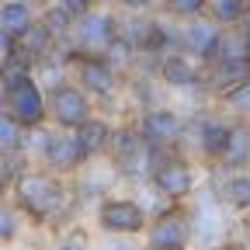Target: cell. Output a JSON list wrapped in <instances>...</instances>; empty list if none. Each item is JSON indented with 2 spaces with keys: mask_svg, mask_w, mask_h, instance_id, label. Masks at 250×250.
<instances>
[{
  "mask_svg": "<svg viewBox=\"0 0 250 250\" xmlns=\"http://www.w3.org/2000/svg\"><path fill=\"white\" fill-rule=\"evenodd\" d=\"M115 39H118V14H111V11H104V7H87L83 14L73 18V28H70V52L104 56Z\"/></svg>",
  "mask_w": 250,
  "mask_h": 250,
  "instance_id": "obj_1",
  "label": "cell"
},
{
  "mask_svg": "<svg viewBox=\"0 0 250 250\" xmlns=\"http://www.w3.org/2000/svg\"><path fill=\"white\" fill-rule=\"evenodd\" d=\"M14 195L21 202V208L28 215H35V219H49L62 198H66V191H62V184L52 177V174H42V170H28L14 181Z\"/></svg>",
  "mask_w": 250,
  "mask_h": 250,
  "instance_id": "obj_2",
  "label": "cell"
},
{
  "mask_svg": "<svg viewBox=\"0 0 250 250\" xmlns=\"http://www.w3.org/2000/svg\"><path fill=\"white\" fill-rule=\"evenodd\" d=\"M94 115L90 94L80 83H56L49 90V118L56 122V129H80V125Z\"/></svg>",
  "mask_w": 250,
  "mask_h": 250,
  "instance_id": "obj_3",
  "label": "cell"
},
{
  "mask_svg": "<svg viewBox=\"0 0 250 250\" xmlns=\"http://www.w3.org/2000/svg\"><path fill=\"white\" fill-rule=\"evenodd\" d=\"M73 59V73L77 83L90 94V98H111L118 87V66L108 56H87V52H66Z\"/></svg>",
  "mask_w": 250,
  "mask_h": 250,
  "instance_id": "obj_4",
  "label": "cell"
},
{
  "mask_svg": "<svg viewBox=\"0 0 250 250\" xmlns=\"http://www.w3.org/2000/svg\"><path fill=\"white\" fill-rule=\"evenodd\" d=\"M219 42H223V24L212 21L208 14L188 18L181 24V49L198 62H212L219 52Z\"/></svg>",
  "mask_w": 250,
  "mask_h": 250,
  "instance_id": "obj_5",
  "label": "cell"
},
{
  "mask_svg": "<svg viewBox=\"0 0 250 250\" xmlns=\"http://www.w3.org/2000/svg\"><path fill=\"white\" fill-rule=\"evenodd\" d=\"M149 177H153L156 191L167 195V198H174V202L184 198V195H191V188H195L191 167H188L181 156H160V146H156V164H153Z\"/></svg>",
  "mask_w": 250,
  "mask_h": 250,
  "instance_id": "obj_6",
  "label": "cell"
},
{
  "mask_svg": "<svg viewBox=\"0 0 250 250\" xmlns=\"http://www.w3.org/2000/svg\"><path fill=\"white\" fill-rule=\"evenodd\" d=\"M156 73H160V80L174 90H191L205 80V70L198 66V59H191L184 49H170L160 56V62H156Z\"/></svg>",
  "mask_w": 250,
  "mask_h": 250,
  "instance_id": "obj_7",
  "label": "cell"
},
{
  "mask_svg": "<svg viewBox=\"0 0 250 250\" xmlns=\"http://www.w3.org/2000/svg\"><path fill=\"white\" fill-rule=\"evenodd\" d=\"M136 129L143 132V139H146L149 146H160V149H164V146H170V143L181 139L184 118H181L177 111H170V108H146Z\"/></svg>",
  "mask_w": 250,
  "mask_h": 250,
  "instance_id": "obj_8",
  "label": "cell"
},
{
  "mask_svg": "<svg viewBox=\"0 0 250 250\" xmlns=\"http://www.w3.org/2000/svg\"><path fill=\"white\" fill-rule=\"evenodd\" d=\"M98 223H101V229L125 236V233H139V229H143L146 212H143L139 202H129V198H108V202L98 208Z\"/></svg>",
  "mask_w": 250,
  "mask_h": 250,
  "instance_id": "obj_9",
  "label": "cell"
},
{
  "mask_svg": "<svg viewBox=\"0 0 250 250\" xmlns=\"http://www.w3.org/2000/svg\"><path fill=\"white\" fill-rule=\"evenodd\" d=\"M188 240H191V226H188V215L177 208L164 212L149 226V247H156V250H184Z\"/></svg>",
  "mask_w": 250,
  "mask_h": 250,
  "instance_id": "obj_10",
  "label": "cell"
},
{
  "mask_svg": "<svg viewBox=\"0 0 250 250\" xmlns=\"http://www.w3.org/2000/svg\"><path fill=\"white\" fill-rule=\"evenodd\" d=\"M42 156H45V164L56 167V170H73L83 164V153L77 146V136L73 129H56L45 136V146H42Z\"/></svg>",
  "mask_w": 250,
  "mask_h": 250,
  "instance_id": "obj_11",
  "label": "cell"
},
{
  "mask_svg": "<svg viewBox=\"0 0 250 250\" xmlns=\"http://www.w3.org/2000/svg\"><path fill=\"white\" fill-rule=\"evenodd\" d=\"M56 45H59V39L49 31V24L39 18V21L31 24L21 39H18V59H24L28 66H35L39 59H45V56H52V52H56Z\"/></svg>",
  "mask_w": 250,
  "mask_h": 250,
  "instance_id": "obj_12",
  "label": "cell"
},
{
  "mask_svg": "<svg viewBox=\"0 0 250 250\" xmlns=\"http://www.w3.org/2000/svg\"><path fill=\"white\" fill-rule=\"evenodd\" d=\"M111 125L104 122V118H98V115H90L80 129H73V136H77V146H80V153H83V164L87 160H94L98 153H104L108 146H111Z\"/></svg>",
  "mask_w": 250,
  "mask_h": 250,
  "instance_id": "obj_13",
  "label": "cell"
},
{
  "mask_svg": "<svg viewBox=\"0 0 250 250\" xmlns=\"http://www.w3.org/2000/svg\"><path fill=\"white\" fill-rule=\"evenodd\" d=\"M35 21H39V11H35V4H28V0H4V4H0V28L14 39H21Z\"/></svg>",
  "mask_w": 250,
  "mask_h": 250,
  "instance_id": "obj_14",
  "label": "cell"
},
{
  "mask_svg": "<svg viewBox=\"0 0 250 250\" xmlns=\"http://www.w3.org/2000/svg\"><path fill=\"white\" fill-rule=\"evenodd\" d=\"M219 164L229 170L250 167V122H236L229 129V139H226V149L219 156Z\"/></svg>",
  "mask_w": 250,
  "mask_h": 250,
  "instance_id": "obj_15",
  "label": "cell"
},
{
  "mask_svg": "<svg viewBox=\"0 0 250 250\" xmlns=\"http://www.w3.org/2000/svg\"><path fill=\"white\" fill-rule=\"evenodd\" d=\"M229 129L233 125L219 122V118H202L198 122V149L208 156V160H219L226 149V139H229Z\"/></svg>",
  "mask_w": 250,
  "mask_h": 250,
  "instance_id": "obj_16",
  "label": "cell"
},
{
  "mask_svg": "<svg viewBox=\"0 0 250 250\" xmlns=\"http://www.w3.org/2000/svg\"><path fill=\"white\" fill-rule=\"evenodd\" d=\"M205 14H208L212 21H219L223 28H233V24H240L243 14H247V0H208Z\"/></svg>",
  "mask_w": 250,
  "mask_h": 250,
  "instance_id": "obj_17",
  "label": "cell"
},
{
  "mask_svg": "<svg viewBox=\"0 0 250 250\" xmlns=\"http://www.w3.org/2000/svg\"><path fill=\"white\" fill-rule=\"evenodd\" d=\"M24 125L11 115V111H0V153H18L21 146H24Z\"/></svg>",
  "mask_w": 250,
  "mask_h": 250,
  "instance_id": "obj_18",
  "label": "cell"
},
{
  "mask_svg": "<svg viewBox=\"0 0 250 250\" xmlns=\"http://www.w3.org/2000/svg\"><path fill=\"white\" fill-rule=\"evenodd\" d=\"M226 198H229V205H236V208H250V167L229 174V181H226Z\"/></svg>",
  "mask_w": 250,
  "mask_h": 250,
  "instance_id": "obj_19",
  "label": "cell"
},
{
  "mask_svg": "<svg viewBox=\"0 0 250 250\" xmlns=\"http://www.w3.org/2000/svg\"><path fill=\"white\" fill-rule=\"evenodd\" d=\"M205 7H208V0H164V11L177 21L198 18V14H205Z\"/></svg>",
  "mask_w": 250,
  "mask_h": 250,
  "instance_id": "obj_20",
  "label": "cell"
},
{
  "mask_svg": "<svg viewBox=\"0 0 250 250\" xmlns=\"http://www.w3.org/2000/svg\"><path fill=\"white\" fill-rule=\"evenodd\" d=\"M223 104H226L229 111H236V115H250V77L223 94Z\"/></svg>",
  "mask_w": 250,
  "mask_h": 250,
  "instance_id": "obj_21",
  "label": "cell"
},
{
  "mask_svg": "<svg viewBox=\"0 0 250 250\" xmlns=\"http://www.w3.org/2000/svg\"><path fill=\"white\" fill-rule=\"evenodd\" d=\"M14 56H18V39H14V35H7V31L0 28V70H4Z\"/></svg>",
  "mask_w": 250,
  "mask_h": 250,
  "instance_id": "obj_22",
  "label": "cell"
},
{
  "mask_svg": "<svg viewBox=\"0 0 250 250\" xmlns=\"http://www.w3.org/2000/svg\"><path fill=\"white\" fill-rule=\"evenodd\" d=\"M14 236V212L0 205V240H11Z\"/></svg>",
  "mask_w": 250,
  "mask_h": 250,
  "instance_id": "obj_23",
  "label": "cell"
},
{
  "mask_svg": "<svg viewBox=\"0 0 250 250\" xmlns=\"http://www.w3.org/2000/svg\"><path fill=\"white\" fill-rule=\"evenodd\" d=\"M49 4H56V7H62V11H70V14L77 18V14H83V11L90 7V0H49Z\"/></svg>",
  "mask_w": 250,
  "mask_h": 250,
  "instance_id": "obj_24",
  "label": "cell"
},
{
  "mask_svg": "<svg viewBox=\"0 0 250 250\" xmlns=\"http://www.w3.org/2000/svg\"><path fill=\"white\" fill-rule=\"evenodd\" d=\"M11 181V167H7V153H0V191H4V184Z\"/></svg>",
  "mask_w": 250,
  "mask_h": 250,
  "instance_id": "obj_25",
  "label": "cell"
},
{
  "mask_svg": "<svg viewBox=\"0 0 250 250\" xmlns=\"http://www.w3.org/2000/svg\"><path fill=\"white\" fill-rule=\"evenodd\" d=\"M118 4H122L125 11H146V7L153 4V0H118Z\"/></svg>",
  "mask_w": 250,
  "mask_h": 250,
  "instance_id": "obj_26",
  "label": "cell"
},
{
  "mask_svg": "<svg viewBox=\"0 0 250 250\" xmlns=\"http://www.w3.org/2000/svg\"><path fill=\"white\" fill-rule=\"evenodd\" d=\"M59 250H87V247H83V240H77V236H70L66 243H59Z\"/></svg>",
  "mask_w": 250,
  "mask_h": 250,
  "instance_id": "obj_27",
  "label": "cell"
},
{
  "mask_svg": "<svg viewBox=\"0 0 250 250\" xmlns=\"http://www.w3.org/2000/svg\"><path fill=\"white\" fill-rule=\"evenodd\" d=\"M4 104H7V77L0 70V111H4Z\"/></svg>",
  "mask_w": 250,
  "mask_h": 250,
  "instance_id": "obj_28",
  "label": "cell"
},
{
  "mask_svg": "<svg viewBox=\"0 0 250 250\" xmlns=\"http://www.w3.org/2000/svg\"><path fill=\"white\" fill-rule=\"evenodd\" d=\"M240 28H247V31H250V7H247V14H243V21H240Z\"/></svg>",
  "mask_w": 250,
  "mask_h": 250,
  "instance_id": "obj_29",
  "label": "cell"
},
{
  "mask_svg": "<svg viewBox=\"0 0 250 250\" xmlns=\"http://www.w3.org/2000/svg\"><path fill=\"white\" fill-rule=\"evenodd\" d=\"M215 250H247V247H236V243H226V247H215Z\"/></svg>",
  "mask_w": 250,
  "mask_h": 250,
  "instance_id": "obj_30",
  "label": "cell"
},
{
  "mask_svg": "<svg viewBox=\"0 0 250 250\" xmlns=\"http://www.w3.org/2000/svg\"><path fill=\"white\" fill-rule=\"evenodd\" d=\"M108 250H129V247H125V243H115V247H108Z\"/></svg>",
  "mask_w": 250,
  "mask_h": 250,
  "instance_id": "obj_31",
  "label": "cell"
},
{
  "mask_svg": "<svg viewBox=\"0 0 250 250\" xmlns=\"http://www.w3.org/2000/svg\"><path fill=\"white\" fill-rule=\"evenodd\" d=\"M247 59H250V31H247Z\"/></svg>",
  "mask_w": 250,
  "mask_h": 250,
  "instance_id": "obj_32",
  "label": "cell"
},
{
  "mask_svg": "<svg viewBox=\"0 0 250 250\" xmlns=\"http://www.w3.org/2000/svg\"><path fill=\"white\" fill-rule=\"evenodd\" d=\"M28 4H35V7H39V4H49V0H28Z\"/></svg>",
  "mask_w": 250,
  "mask_h": 250,
  "instance_id": "obj_33",
  "label": "cell"
},
{
  "mask_svg": "<svg viewBox=\"0 0 250 250\" xmlns=\"http://www.w3.org/2000/svg\"><path fill=\"white\" fill-rule=\"evenodd\" d=\"M146 250H156V247H146Z\"/></svg>",
  "mask_w": 250,
  "mask_h": 250,
  "instance_id": "obj_34",
  "label": "cell"
},
{
  "mask_svg": "<svg viewBox=\"0 0 250 250\" xmlns=\"http://www.w3.org/2000/svg\"><path fill=\"white\" fill-rule=\"evenodd\" d=\"M247 7H250V0H247Z\"/></svg>",
  "mask_w": 250,
  "mask_h": 250,
  "instance_id": "obj_35",
  "label": "cell"
},
{
  "mask_svg": "<svg viewBox=\"0 0 250 250\" xmlns=\"http://www.w3.org/2000/svg\"><path fill=\"white\" fill-rule=\"evenodd\" d=\"M0 4H4V0H0Z\"/></svg>",
  "mask_w": 250,
  "mask_h": 250,
  "instance_id": "obj_36",
  "label": "cell"
}]
</instances>
